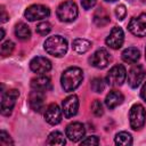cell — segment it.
<instances>
[{
    "label": "cell",
    "mask_w": 146,
    "mask_h": 146,
    "mask_svg": "<svg viewBox=\"0 0 146 146\" xmlns=\"http://www.w3.org/2000/svg\"><path fill=\"white\" fill-rule=\"evenodd\" d=\"M14 48H15V43H14L13 41L8 40V41L2 42V43H1V48H0L1 55H2L3 57L11 55V54H13V51H14Z\"/></svg>",
    "instance_id": "cell-25"
},
{
    "label": "cell",
    "mask_w": 146,
    "mask_h": 146,
    "mask_svg": "<svg viewBox=\"0 0 146 146\" xmlns=\"http://www.w3.org/2000/svg\"><path fill=\"white\" fill-rule=\"evenodd\" d=\"M14 141L11 140L9 133H7L5 130H1L0 132V145L1 146H9V145H13Z\"/></svg>",
    "instance_id": "cell-29"
},
{
    "label": "cell",
    "mask_w": 146,
    "mask_h": 146,
    "mask_svg": "<svg viewBox=\"0 0 146 146\" xmlns=\"http://www.w3.org/2000/svg\"><path fill=\"white\" fill-rule=\"evenodd\" d=\"M15 34L21 40H27L31 36V31L25 23H18L15 26Z\"/></svg>",
    "instance_id": "cell-22"
},
{
    "label": "cell",
    "mask_w": 146,
    "mask_h": 146,
    "mask_svg": "<svg viewBox=\"0 0 146 146\" xmlns=\"http://www.w3.org/2000/svg\"><path fill=\"white\" fill-rule=\"evenodd\" d=\"M84 133H86L84 125L80 122L70 123L66 127V137L73 143H76V141L81 140L84 137Z\"/></svg>",
    "instance_id": "cell-13"
},
{
    "label": "cell",
    "mask_w": 146,
    "mask_h": 146,
    "mask_svg": "<svg viewBox=\"0 0 146 146\" xmlns=\"http://www.w3.org/2000/svg\"><path fill=\"white\" fill-rule=\"evenodd\" d=\"M94 23L99 27L106 26L110 23V14L106 11L105 8L100 7L95 11V14H94Z\"/></svg>",
    "instance_id": "cell-19"
},
{
    "label": "cell",
    "mask_w": 146,
    "mask_h": 146,
    "mask_svg": "<svg viewBox=\"0 0 146 146\" xmlns=\"http://www.w3.org/2000/svg\"><path fill=\"white\" fill-rule=\"evenodd\" d=\"M72 48L75 52L78 54H84L87 52L90 48H91V42L89 40H86V39H75L72 43Z\"/></svg>",
    "instance_id": "cell-21"
},
{
    "label": "cell",
    "mask_w": 146,
    "mask_h": 146,
    "mask_svg": "<svg viewBox=\"0 0 146 146\" xmlns=\"http://www.w3.org/2000/svg\"><path fill=\"white\" fill-rule=\"evenodd\" d=\"M0 21H1V23H5V22H7L8 21V15H7V13H6V10H5V8H3V6L1 7V16H0Z\"/></svg>",
    "instance_id": "cell-33"
},
{
    "label": "cell",
    "mask_w": 146,
    "mask_h": 146,
    "mask_svg": "<svg viewBox=\"0 0 146 146\" xmlns=\"http://www.w3.org/2000/svg\"><path fill=\"white\" fill-rule=\"evenodd\" d=\"M91 89H92V91H95V92H103L104 91V89H105V83H104V81H103V79L102 78H95V79H92V81H91Z\"/></svg>",
    "instance_id": "cell-26"
},
{
    "label": "cell",
    "mask_w": 146,
    "mask_h": 146,
    "mask_svg": "<svg viewBox=\"0 0 146 146\" xmlns=\"http://www.w3.org/2000/svg\"><path fill=\"white\" fill-rule=\"evenodd\" d=\"M31 87L33 90H39L44 92L51 89V80L46 75H39L31 80Z\"/></svg>",
    "instance_id": "cell-17"
},
{
    "label": "cell",
    "mask_w": 146,
    "mask_h": 146,
    "mask_svg": "<svg viewBox=\"0 0 146 146\" xmlns=\"http://www.w3.org/2000/svg\"><path fill=\"white\" fill-rule=\"evenodd\" d=\"M66 143L65 137L62 132L59 131H54L48 136L47 144L48 145H64Z\"/></svg>",
    "instance_id": "cell-24"
},
{
    "label": "cell",
    "mask_w": 146,
    "mask_h": 146,
    "mask_svg": "<svg viewBox=\"0 0 146 146\" xmlns=\"http://www.w3.org/2000/svg\"><path fill=\"white\" fill-rule=\"evenodd\" d=\"M115 144L120 146H130L132 144V137L129 132L121 131L115 136Z\"/></svg>",
    "instance_id": "cell-23"
},
{
    "label": "cell",
    "mask_w": 146,
    "mask_h": 146,
    "mask_svg": "<svg viewBox=\"0 0 146 146\" xmlns=\"http://www.w3.org/2000/svg\"><path fill=\"white\" fill-rule=\"evenodd\" d=\"M19 96V91L16 89H10L2 94L1 99V114L8 116L11 114V111L16 104V100Z\"/></svg>",
    "instance_id": "cell-6"
},
{
    "label": "cell",
    "mask_w": 146,
    "mask_h": 146,
    "mask_svg": "<svg viewBox=\"0 0 146 146\" xmlns=\"http://www.w3.org/2000/svg\"><path fill=\"white\" fill-rule=\"evenodd\" d=\"M49 15H50L49 8L46 6H42V5H32V6L27 7V9L24 13L25 18L30 22L47 18V17H49Z\"/></svg>",
    "instance_id": "cell-7"
},
{
    "label": "cell",
    "mask_w": 146,
    "mask_h": 146,
    "mask_svg": "<svg viewBox=\"0 0 146 146\" xmlns=\"http://www.w3.org/2000/svg\"><path fill=\"white\" fill-rule=\"evenodd\" d=\"M30 67L34 73H47L51 70V62L46 57L36 56L30 62Z\"/></svg>",
    "instance_id": "cell-14"
},
{
    "label": "cell",
    "mask_w": 146,
    "mask_h": 146,
    "mask_svg": "<svg viewBox=\"0 0 146 146\" xmlns=\"http://www.w3.org/2000/svg\"><path fill=\"white\" fill-rule=\"evenodd\" d=\"M44 50L54 57H62L67 51V41L60 35L49 36L44 41Z\"/></svg>",
    "instance_id": "cell-2"
},
{
    "label": "cell",
    "mask_w": 146,
    "mask_h": 146,
    "mask_svg": "<svg viewBox=\"0 0 146 146\" xmlns=\"http://www.w3.org/2000/svg\"><path fill=\"white\" fill-rule=\"evenodd\" d=\"M0 31H1V36H0V40H2V39L5 38V31H3V29H2V27L0 29Z\"/></svg>",
    "instance_id": "cell-35"
},
{
    "label": "cell",
    "mask_w": 146,
    "mask_h": 146,
    "mask_svg": "<svg viewBox=\"0 0 146 146\" xmlns=\"http://www.w3.org/2000/svg\"><path fill=\"white\" fill-rule=\"evenodd\" d=\"M124 100L123 95L117 91V90H112L107 94L106 98H105V105L107 106V108L110 110H114L115 107H117L119 105H121Z\"/></svg>",
    "instance_id": "cell-18"
},
{
    "label": "cell",
    "mask_w": 146,
    "mask_h": 146,
    "mask_svg": "<svg viewBox=\"0 0 146 146\" xmlns=\"http://www.w3.org/2000/svg\"><path fill=\"white\" fill-rule=\"evenodd\" d=\"M145 58H146V49H145Z\"/></svg>",
    "instance_id": "cell-37"
},
{
    "label": "cell",
    "mask_w": 146,
    "mask_h": 146,
    "mask_svg": "<svg viewBox=\"0 0 146 146\" xmlns=\"http://www.w3.org/2000/svg\"><path fill=\"white\" fill-rule=\"evenodd\" d=\"M129 121L130 125L133 130H139L144 127L146 121V112L143 105L135 104L129 112Z\"/></svg>",
    "instance_id": "cell-4"
},
{
    "label": "cell",
    "mask_w": 146,
    "mask_h": 146,
    "mask_svg": "<svg viewBox=\"0 0 146 146\" xmlns=\"http://www.w3.org/2000/svg\"><path fill=\"white\" fill-rule=\"evenodd\" d=\"M140 97L144 99V102H146V82L144 83V86L140 90Z\"/></svg>",
    "instance_id": "cell-34"
},
{
    "label": "cell",
    "mask_w": 146,
    "mask_h": 146,
    "mask_svg": "<svg viewBox=\"0 0 146 146\" xmlns=\"http://www.w3.org/2000/svg\"><path fill=\"white\" fill-rule=\"evenodd\" d=\"M105 1H107V2H114V1H116V0H105Z\"/></svg>",
    "instance_id": "cell-36"
},
{
    "label": "cell",
    "mask_w": 146,
    "mask_h": 146,
    "mask_svg": "<svg viewBox=\"0 0 146 146\" xmlns=\"http://www.w3.org/2000/svg\"><path fill=\"white\" fill-rule=\"evenodd\" d=\"M89 62L92 66L97 68H105L111 62V56L106 49L100 48L91 55V57L89 58Z\"/></svg>",
    "instance_id": "cell-10"
},
{
    "label": "cell",
    "mask_w": 146,
    "mask_h": 146,
    "mask_svg": "<svg viewBox=\"0 0 146 146\" xmlns=\"http://www.w3.org/2000/svg\"><path fill=\"white\" fill-rule=\"evenodd\" d=\"M146 76V71L141 65H133L128 73V83L131 88H137L144 81Z\"/></svg>",
    "instance_id": "cell-9"
},
{
    "label": "cell",
    "mask_w": 146,
    "mask_h": 146,
    "mask_svg": "<svg viewBox=\"0 0 146 146\" xmlns=\"http://www.w3.org/2000/svg\"><path fill=\"white\" fill-rule=\"evenodd\" d=\"M125 76H127V72H125L124 66L119 64V65L113 66L110 70V72L106 75V82L107 84L112 87H120L123 84Z\"/></svg>",
    "instance_id": "cell-5"
},
{
    "label": "cell",
    "mask_w": 146,
    "mask_h": 146,
    "mask_svg": "<svg viewBox=\"0 0 146 146\" xmlns=\"http://www.w3.org/2000/svg\"><path fill=\"white\" fill-rule=\"evenodd\" d=\"M29 103L31 108L34 112L41 113L42 110H44V94L43 91L34 90L29 96Z\"/></svg>",
    "instance_id": "cell-15"
},
{
    "label": "cell",
    "mask_w": 146,
    "mask_h": 146,
    "mask_svg": "<svg viewBox=\"0 0 146 146\" xmlns=\"http://www.w3.org/2000/svg\"><path fill=\"white\" fill-rule=\"evenodd\" d=\"M96 2H97V0H81V6L86 10H88V9H91L96 5Z\"/></svg>",
    "instance_id": "cell-32"
},
{
    "label": "cell",
    "mask_w": 146,
    "mask_h": 146,
    "mask_svg": "<svg viewBox=\"0 0 146 146\" xmlns=\"http://www.w3.org/2000/svg\"><path fill=\"white\" fill-rule=\"evenodd\" d=\"M115 15L117 17V19L122 21L125 15H127V9H125V6L124 5H119L116 8H115Z\"/></svg>",
    "instance_id": "cell-30"
},
{
    "label": "cell",
    "mask_w": 146,
    "mask_h": 146,
    "mask_svg": "<svg viewBox=\"0 0 146 146\" xmlns=\"http://www.w3.org/2000/svg\"><path fill=\"white\" fill-rule=\"evenodd\" d=\"M128 29L136 36H146V14H140L131 18Z\"/></svg>",
    "instance_id": "cell-8"
},
{
    "label": "cell",
    "mask_w": 146,
    "mask_h": 146,
    "mask_svg": "<svg viewBox=\"0 0 146 146\" xmlns=\"http://www.w3.org/2000/svg\"><path fill=\"white\" fill-rule=\"evenodd\" d=\"M62 111L64 113V116L70 119L72 116H74L78 113V108H79V98L75 95H71L68 97H66L63 100L62 104Z\"/></svg>",
    "instance_id": "cell-12"
},
{
    "label": "cell",
    "mask_w": 146,
    "mask_h": 146,
    "mask_svg": "<svg viewBox=\"0 0 146 146\" xmlns=\"http://www.w3.org/2000/svg\"><path fill=\"white\" fill-rule=\"evenodd\" d=\"M124 41V33L123 30L119 26H115L110 32L108 36L106 38V44L112 49H119L123 44Z\"/></svg>",
    "instance_id": "cell-11"
},
{
    "label": "cell",
    "mask_w": 146,
    "mask_h": 146,
    "mask_svg": "<svg viewBox=\"0 0 146 146\" xmlns=\"http://www.w3.org/2000/svg\"><path fill=\"white\" fill-rule=\"evenodd\" d=\"M140 57V52L137 48L135 47H130V48H127L123 50L122 52V59L123 62L128 63V64H133L136 63Z\"/></svg>",
    "instance_id": "cell-20"
},
{
    "label": "cell",
    "mask_w": 146,
    "mask_h": 146,
    "mask_svg": "<svg viewBox=\"0 0 146 146\" xmlns=\"http://www.w3.org/2000/svg\"><path fill=\"white\" fill-rule=\"evenodd\" d=\"M91 112L96 116H102L104 114V108H103V104L100 103V100L98 99L94 100V103L91 104Z\"/></svg>",
    "instance_id": "cell-27"
},
{
    "label": "cell",
    "mask_w": 146,
    "mask_h": 146,
    "mask_svg": "<svg viewBox=\"0 0 146 146\" xmlns=\"http://www.w3.org/2000/svg\"><path fill=\"white\" fill-rule=\"evenodd\" d=\"M76 3L72 0H66L62 2L57 8V17L62 22H73L78 17Z\"/></svg>",
    "instance_id": "cell-3"
},
{
    "label": "cell",
    "mask_w": 146,
    "mask_h": 146,
    "mask_svg": "<svg viewBox=\"0 0 146 146\" xmlns=\"http://www.w3.org/2000/svg\"><path fill=\"white\" fill-rule=\"evenodd\" d=\"M50 31H51V25L48 22H42L36 26V32L40 35H47Z\"/></svg>",
    "instance_id": "cell-28"
},
{
    "label": "cell",
    "mask_w": 146,
    "mask_h": 146,
    "mask_svg": "<svg viewBox=\"0 0 146 146\" xmlns=\"http://www.w3.org/2000/svg\"><path fill=\"white\" fill-rule=\"evenodd\" d=\"M98 144H99V139L96 136L87 137L86 139L81 141V145H98Z\"/></svg>",
    "instance_id": "cell-31"
},
{
    "label": "cell",
    "mask_w": 146,
    "mask_h": 146,
    "mask_svg": "<svg viewBox=\"0 0 146 146\" xmlns=\"http://www.w3.org/2000/svg\"><path fill=\"white\" fill-rule=\"evenodd\" d=\"M82 80H83V72L81 68L75 66L66 68L60 76L62 87L67 92L75 90L81 84Z\"/></svg>",
    "instance_id": "cell-1"
},
{
    "label": "cell",
    "mask_w": 146,
    "mask_h": 146,
    "mask_svg": "<svg viewBox=\"0 0 146 146\" xmlns=\"http://www.w3.org/2000/svg\"><path fill=\"white\" fill-rule=\"evenodd\" d=\"M62 112L63 111H60V108L58 107V105L55 104V103H52V104H50L47 107V110L44 112V119L51 125L58 124L62 121Z\"/></svg>",
    "instance_id": "cell-16"
}]
</instances>
